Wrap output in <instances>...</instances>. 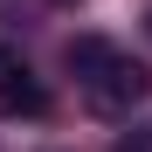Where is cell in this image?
Returning <instances> with one entry per match:
<instances>
[{"label":"cell","mask_w":152,"mask_h":152,"mask_svg":"<svg viewBox=\"0 0 152 152\" xmlns=\"http://www.w3.org/2000/svg\"><path fill=\"white\" fill-rule=\"evenodd\" d=\"M62 62H69L76 83H83L90 111H104V118H132L145 97H152V69L138 56H124L118 42H104V35H76L62 48Z\"/></svg>","instance_id":"6da1fadb"},{"label":"cell","mask_w":152,"mask_h":152,"mask_svg":"<svg viewBox=\"0 0 152 152\" xmlns=\"http://www.w3.org/2000/svg\"><path fill=\"white\" fill-rule=\"evenodd\" d=\"M0 111L7 118H48V90L35 83V69L14 48H0Z\"/></svg>","instance_id":"7a4b0ae2"},{"label":"cell","mask_w":152,"mask_h":152,"mask_svg":"<svg viewBox=\"0 0 152 152\" xmlns=\"http://www.w3.org/2000/svg\"><path fill=\"white\" fill-rule=\"evenodd\" d=\"M118 152H152V118H145V124H132V132L118 138Z\"/></svg>","instance_id":"3957f363"}]
</instances>
